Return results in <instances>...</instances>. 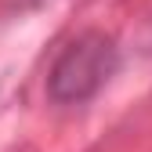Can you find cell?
I'll use <instances>...</instances> for the list:
<instances>
[{
	"label": "cell",
	"instance_id": "obj_1",
	"mask_svg": "<svg viewBox=\"0 0 152 152\" xmlns=\"http://www.w3.org/2000/svg\"><path fill=\"white\" fill-rule=\"evenodd\" d=\"M116 44L105 33H83L58 54L51 76H47V91L54 102L72 105V102H87L91 94H98L105 80L116 72Z\"/></svg>",
	"mask_w": 152,
	"mask_h": 152
}]
</instances>
